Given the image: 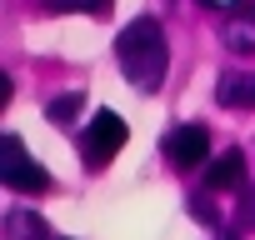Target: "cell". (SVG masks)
Segmentation results:
<instances>
[{
    "instance_id": "obj_3",
    "label": "cell",
    "mask_w": 255,
    "mask_h": 240,
    "mask_svg": "<svg viewBox=\"0 0 255 240\" xmlns=\"http://www.w3.org/2000/svg\"><path fill=\"white\" fill-rule=\"evenodd\" d=\"M0 180H5L10 190H20V195H45V190H50V175L25 155L20 135H5V140H0Z\"/></svg>"
},
{
    "instance_id": "obj_9",
    "label": "cell",
    "mask_w": 255,
    "mask_h": 240,
    "mask_svg": "<svg viewBox=\"0 0 255 240\" xmlns=\"http://www.w3.org/2000/svg\"><path fill=\"white\" fill-rule=\"evenodd\" d=\"M10 220V240H40L45 235V225L35 220V215H25V210H15V215H5Z\"/></svg>"
},
{
    "instance_id": "obj_11",
    "label": "cell",
    "mask_w": 255,
    "mask_h": 240,
    "mask_svg": "<svg viewBox=\"0 0 255 240\" xmlns=\"http://www.w3.org/2000/svg\"><path fill=\"white\" fill-rule=\"evenodd\" d=\"M240 225H250V230H255V190L240 200Z\"/></svg>"
},
{
    "instance_id": "obj_1",
    "label": "cell",
    "mask_w": 255,
    "mask_h": 240,
    "mask_svg": "<svg viewBox=\"0 0 255 240\" xmlns=\"http://www.w3.org/2000/svg\"><path fill=\"white\" fill-rule=\"evenodd\" d=\"M115 60H120V75L135 90H155L165 80V70H170V45H165L160 20H150V15L130 20L120 30V40H115Z\"/></svg>"
},
{
    "instance_id": "obj_5",
    "label": "cell",
    "mask_w": 255,
    "mask_h": 240,
    "mask_svg": "<svg viewBox=\"0 0 255 240\" xmlns=\"http://www.w3.org/2000/svg\"><path fill=\"white\" fill-rule=\"evenodd\" d=\"M215 100L225 110H255V70H225L215 85Z\"/></svg>"
},
{
    "instance_id": "obj_4",
    "label": "cell",
    "mask_w": 255,
    "mask_h": 240,
    "mask_svg": "<svg viewBox=\"0 0 255 240\" xmlns=\"http://www.w3.org/2000/svg\"><path fill=\"white\" fill-rule=\"evenodd\" d=\"M210 155V130L205 125H175L165 140V160L175 170H200V160Z\"/></svg>"
},
{
    "instance_id": "obj_7",
    "label": "cell",
    "mask_w": 255,
    "mask_h": 240,
    "mask_svg": "<svg viewBox=\"0 0 255 240\" xmlns=\"http://www.w3.org/2000/svg\"><path fill=\"white\" fill-rule=\"evenodd\" d=\"M220 40H225L230 50H240V55H255V5L240 10V15H230L225 30H220Z\"/></svg>"
},
{
    "instance_id": "obj_8",
    "label": "cell",
    "mask_w": 255,
    "mask_h": 240,
    "mask_svg": "<svg viewBox=\"0 0 255 240\" xmlns=\"http://www.w3.org/2000/svg\"><path fill=\"white\" fill-rule=\"evenodd\" d=\"M55 15H110V0H40Z\"/></svg>"
},
{
    "instance_id": "obj_12",
    "label": "cell",
    "mask_w": 255,
    "mask_h": 240,
    "mask_svg": "<svg viewBox=\"0 0 255 240\" xmlns=\"http://www.w3.org/2000/svg\"><path fill=\"white\" fill-rule=\"evenodd\" d=\"M200 5H215V10H230V5H240V0H200Z\"/></svg>"
},
{
    "instance_id": "obj_2",
    "label": "cell",
    "mask_w": 255,
    "mask_h": 240,
    "mask_svg": "<svg viewBox=\"0 0 255 240\" xmlns=\"http://www.w3.org/2000/svg\"><path fill=\"white\" fill-rule=\"evenodd\" d=\"M125 140H130V125H125L115 110H95L90 125H85V135H80V155H85L90 170H105V165L120 155Z\"/></svg>"
},
{
    "instance_id": "obj_10",
    "label": "cell",
    "mask_w": 255,
    "mask_h": 240,
    "mask_svg": "<svg viewBox=\"0 0 255 240\" xmlns=\"http://www.w3.org/2000/svg\"><path fill=\"white\" fill-rule=\"evenodd\" d=\"M75 110H80V95H55L50 100V120H55V125H70Z\"/></svg>"
},
{
    "instance_id": "obj_6",
    "label": "cell",
    "mask_w": 255,
    "mask_h": 240,
    "mask_svg": "<svg viewBox=\"0 0 255 240\" xmlns=\"http://www.w3.org/2000/svg\"><path fill=\"white\" fill-rule=\"evenodd\" d=\"M210 190H245V155L240 150H225V155H215L210 165H205V175H200Z\"/></svg>"
}]
</instances>
